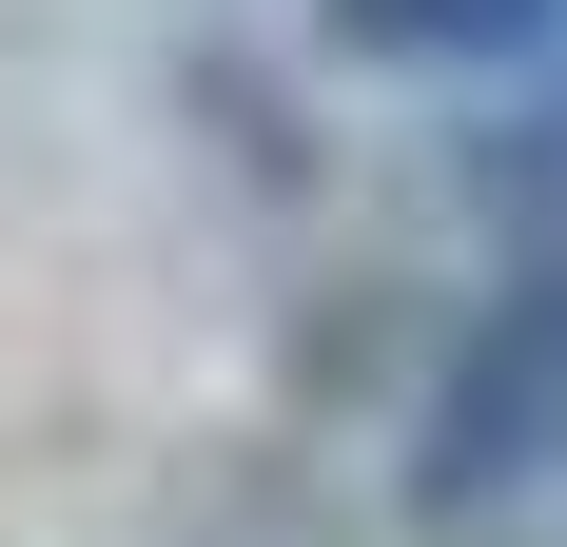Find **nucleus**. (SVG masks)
Masks as SVG:
<instances>
[{"label":"nucleus","mask_w":567,"mask_h":547,"mask_svg":"<svg viewBox=\"0 0 567 547\" xmlns=\"http://www.w3.org/2000/svg\"><path fill=\"white\" fill-rule=\"evenodd\" d=\"M333 20V59H372V79H489V59H548L567 0H313Z\"/></svg>","instance_id":"nucleus-2"},{"label":"nucleus","mask_w":567,"mask_h":547,"mask_svg":"<svg viewBox=\"0 0 567 547\" xmlns=\"http://www.w3.org/2000/svg\"><path fill=\"white\" fill-rule=\"evenodd\" d=\"M528 508H567V255L489 274L411 411V528H528Z\"/></svg>","instance_id":"nucleus-1"}]
</instances>
